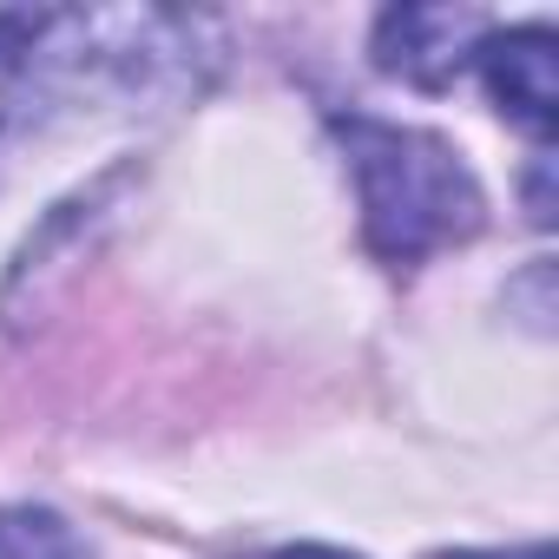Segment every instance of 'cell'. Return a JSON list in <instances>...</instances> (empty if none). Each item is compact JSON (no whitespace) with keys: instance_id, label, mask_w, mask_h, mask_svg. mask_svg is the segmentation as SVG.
<instances>
[{"instance_id":"obj_1","label":"cell","mask_w":559,"mask_h":559,"mask_svg":"<svg viewBox=\"0 0 559 559\" xmlns=\"http://www.w3.org/2000/svg\"><path fill=\"white\" fill-rule=\"evenodd\" d=\"M336 139L349 152V178L362 198V237L382 263L415 270L435 250H454L480 230L487 198L448 139L362 112L336 119Z\"/></svg>"},{"instance_id":"obj_2","label":"cell","mask_w":559,"mask_h":559,"mask_svg":"<svg viewBox=\"0 0 559 559\" xmlns=\"http://www.w3.org/2000/svg\"><path fill=\"white\" fill-rule=\"evenodd\" d=\"M487 40V14L474 8H389L376 21V67L421 86V93H441Z\"/></svg>"},{"instance_id":"obj_3","label":"cell","mask_w":559,"mask_h":559,"mask_svg":"<svg viewBox=\"0 0 559 559\" xmlns=\"http://www.w3.org/2000/svg\"><path fill=\"white\" fill-rule=\"evenodd\" d=\"M474 60H480V80H487L493 106H500L520 132L552 139V126H559L552 34H546V27H507V34H487Z\"/></svg>"},{"instance_id":"obj_4","label":"cell","mask_w":559,"mask_h":559,"mask_svg":"<svg viewBox=\"0 0 559 559\" xmlns=\"http://www.w3.org/2000/svg\"><path fill=\"white\" fill-rule=\"evenodd\" d=\"M0 559H86V546L53 507H0Z\"/></svg>"},{"instance_id":"obj_5","label":"cell","mask_w":559,"mask_h":559,"mask_svg":"<svg viewBox=\"0 0 559 559\" xmlns=\"http://www.w3.org/2000/svg\"><path fill=\"white\" fill-rule=\"evenodd\" d=\"M435 559H552V546L533 539V546H507V552H435Z\"/></svg>"},{"instance_id":"obj_6","label":"cell","mask_w":559,"mask_h":559,"mask_svg":"<svg viewBox=\"0 0 559 559\" xmlns=\"http://www.w3.org/2000/svg\"><path fill=\"white\" fill-rule=\"evenodd\" d=\"M270 559H356L343 546H284V552H270Z\"/></svg>"}]
</instances>
